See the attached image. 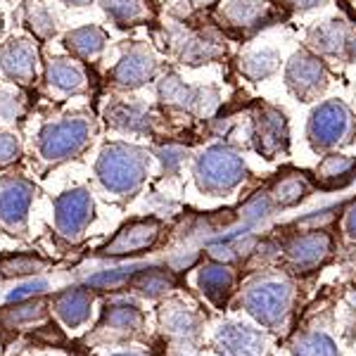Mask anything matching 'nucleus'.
<instances>
[{"instance_id":"obj_1","label":"nucleus","mask_w":356,"mask_h":356,"mask_svg":"<svg viewBox=\"0 0 356 356\" xmlns=\"http://www.w3.org/2000/svg\"><path fill=\"white\" fill-rule=\"evenodd\" d=\"M150 169V154L143 147L110 143L102 147L95 164V174L102 188L114 195H134L143 186Z\"/></svg>"},{"instance_id":"obj_2","label":"nucleus","mask_w":356,"mask_h":356,"mask_svg":"<svg viewBox=\"0 0 356 356\" xmlns=\"http://www.w3.org/2000/svg\"><path fill=\"white\" fill-rule=\"evenodd\" d=\"M93 134V122L86 117H65L60 122H50L38 134V154L50 164L76 159L88 150Z\"/></svg>"},{"instance_id":"obj_3","label":"nucleus","mask_w":356,"mask_h":356,"mask_svg":"<svg viewBox=\"0 0 356 356\" xmlns=\"http://www.w3.org/2000/svg\"><path fill=\"white\" fill-rule=\"evenodd\" d=\"M245 174L247 169L243 157L228 145L207 147L195 162V181H197L200 191L209 195L231 193L245 178Z\"/></svg>"},{"instance_id":"obj_4","label":"nucleus","mask_w":356,"mask_h":356,"mask_svg":"<svg viewBox=\"0 0 356 356\" xmlns=\"http://www.w3.org/2000/svg\"><path fill=\"white\" fill-rule=\"evenodd\" d=\"M314 150H332L344 143H352L356 136V122L349 107L340 100H328L312 112L307 129Z\"/></svg>"},{"instance_id":"obj_5","label":"nucleus","mask_w":356,"mask_h":356,"mask_svg":"<svg viewBox=\"0 0 356 356\" xmlns=\"http://www.w3.org/2000/svg\"><path fill=\"white\" fill-rule=\"evenodd\" d=\"M292 290L283 280H261L252 285L245 295V307L254 318H259L264 325H280L290 312Z\"/></svg>"},{"instance_id":"obj_6","label":"nucleus","mask_w":356,"mask_h":356,"mask_svg":"<svg viewBox=\"0 0 356 356\" xmlns=\"http://www.w3.org/2000/svg\"><path fill=\"white\" fill-rule=\"evenodd\" d=\"M33 202V183L24 176L0 178V223L8 231L22 233L26 228L29 209Z\"/></svg>"},{"instance_id":"obj_7","label":"nucleus","mask_w":356,"mask_h":356,"mask_svg":"<svg viewBox=\"0 0 356 356\" xmlns=\"http://www.w3.org/2000/svg\"><path fill=\"white\" fill-rule=\"evenodd\" d=\"M0 72L19 88H29L38 76V48L29 38H10L0 43Z\"/></svg>"},{"instance_id":"obj_8","label":"nucleus","mask_w":356,"mask_h":356,"mask_svg":"<svg viewBox=\"0 0 356 356\" xmlns=\"http://www.w3.org/2000/svg\"><path fill=\"white\" fill-rule=\"evenodd\" d=\"M157 93L166 105L191 112L195 117H209L214 112V107L219 105V93L214 88H193V86H186L174 74H166L159 81Z\"/></svg>"},{"instance_id":"obj_9","label":"nucleus","mask_w":356,"mask_h":356,"mask_svg":"<svg viewBox=\"0 0 356 356\" xmlns=\"http://www.w3.org/2000/svg\"><path fill=\"white\" fill-rule=\"evenodd\" d=\"M90 221H93V197L86 188H74L55 197V226L60 235L69 240L81 238Z\"/></svg>"},{"instance_id":"obj_10","label":"nucleus","mask_w":356,"mask_h":356,"mask_svg":"<svg viewBox=\"0 0 356 356\" xmlns=\"http://www.w3.org/2000/svg\"><path fill=\"white\" fill-rule=\"evenodd\" d=\"M157 74V60L152 50L143 43H134L126 48L122 60L112 69V83L124 90H136L150 83Z\"/></svg>"},{"instance_id":"obj_11","label":"nucleus","mask_w":356,"mask_h":356,"mask_svg":"<svg viewBox=\"0 0 356 356\" xmlns=\"http://www.w3.org/2000/svg\"><path fill=\"white\" fill-rule=\"evenodd\" d=\"M285 81H288L290 90L300 100H312L328 86V72L321 65L318 57L309 53H297L288 65Z\"/></svg>"},{"instance_id":"obj_12","label":"nucleus","mask_w":356,"mask_h":356,"mask_svg":"<svg viewBox=\"0 0 356 356\" xmlns=\"http://www.w3.org/2000/svg\"><path fill=\"white\" fill-rule=\"evenodd\" d=\"M252 140H254L257 152H261L266 159L278 157L288 147V122L283 114L271 107H264L254 119Z\"/></svg>"},{"instance_id":"obj_13","label":"nucleus","mask_w":356,"mask_h":356,"mask_svg":"<svg viewBox=\"0 0 356 356\" xmlns=\"http://www.w3.org/2000/svg\"><path fill=\"white\" fill-rule=\"evenodd\" d=\"M157 238H159V221H154V219L131 221L129 226H124L122 231L114 235L102 252L112 257L138 254V252H143V250H150Z\"/></svg>"},{"instance_id":"obj_14","label":"nucleus","mask_w":356,"mask_h":356,"mask_svg":"<svg viewBox=\"0 0 356 356\" xmlns=\"http://www.w3.org/2000/svg\"><path fill=\"white\" fill-rule=\"evenodd\" d=\"M309 43L323 55H342L347 60H356V31L344 22H328L314 29L309 33Z\"/></svg>"},{"instance_id":"obj_15","label":"nucleus","mask_w":356,"mask_h":356,"mask_svg":"<svg viewBox=\"0 0 356 356\" xmlns=\"http://www.w3.org/2000/svg\"><path fill=\"white\" fill-rule=\"evenodd\" d=\"M45 83L60 95H83L88 90L83 67L69 57H53L45 62Z\"/></svg>"},{"instance_id":"obj_16","label":"nucleus","mask_w":356,"mask_h":356,"mask_svg":"<svg viewBox=\"0 0 356 356\" xmlns=\"http://www.w3.org/2000/svg\"><path fill=\"white\" fill-rule=\"evenodd\" d=\"M216 344L221 356H266L264 335L247 325H223Z\"/></svg>"},{"instance_id":"obj_17","label":"nucleus","mask_w":356,"mask_h":356,"mask_svg":"<svg viewBox=\"0 0 356 356\" xmlns=\"http://www.w3.org/2000/svg\"><path fill=\"white\" fill-rule=\"evenodd\" d=\"M174 50L183 60V65H193V67L204 65V62H211L223 55V48L219 45V41L207 38L202 33H193V31H188V29L174 38Z\"/></svg>"},{"instance_id":"obj_18","label":"nucleus","mask_w":356,"mask_h":356,"mask_svg":"<svg viewBox=\"0 0 356 356\" xmlns=\"http://www.w3.org/2000/svg\"><path fill=\"white\" fill-rule=\"evenodd\" d=\"M65 43V50L74 60H93L105 50L107 45V31L95 24H88V26H81V29H72V31L65 33L62 38Z\"/></svg>"},{"instance_id":"obj_19","label":"nucleus","mask_w":356,"mask_h":356,"mask_svg":"<svg viewBox=\"0 0 356 356\" xmlns=\"http://www.w3.org/2000/svg\"><path fill=\"white\" fill-rule=\"evenodd\" d=\"M107 124L112 129L126 131V134H147L152 129V117L145 105L138 102H117L107 110Z\"/></svg>"},{"instance_id":"obj_20","label":"nucleus","mask_w":356,"mask_h":356,"mask_svg":"<svg viewBox=\"0 0 356 356\" xmlns=\"http://www.w3.org/2000/svg\"><path fill=\"white\" fill-rule=\"evenodd\" d=\"M330 252V238L325 233H312L297 238L290 245L288 257L297 268H314L328 257Z\"/></svg>"},{"instance_id":"obj_21","label":"nucleus","mask_w":356,"mask_h":356,"mask_svg":"<svg viewBox=\"0 0 356 356\" xmlns=\"http://www.w3.org/2000/svg\"><path fill=\"white\" fill-rule=\"evenodd\" d=\"M100 5L117 26H138L152 17L147 0H100Z\"/></svg>"},{"instance_id":"obj_22","label":"nucleus","mask_w":356,"mask_h":356,"mask_svg":"<svg viewBox=\"0 0 356 356\" xmlns=\"http://www.w3.org/2000/svg\"><path fill=\"white\" fill-rule=\"evenodd\" d=\"M90 304H93V297H90L88 292L74 288V290L60 292V295L55 297V312L67 325H79L90 316Z\"/></svg>"},{"instance_id":"obj_23","label":"nucleus","mask_w":356,"mask_h":356,"mask_svg":"<svg viewBox=\"0 0 356 356\" xmlns=\"http://www.w3.org/2000/svg\"><path fill=\"white\" fill-rule=\"evenodd\" d=\"M200 288L214 304H223L233 288V271L223 264H209L200 271Z\"/></svg>"},{"instance_id":"obj_24","label":"nucleus","mask_w":356,"mask_h":356,"mask_svg":"<svg viewBox=\"0 0 356 356\" xmlns=\"http://www.w3.org/2000/svg\"><path fill=\"white\" fill-rule=\"evenodd\" d=\"M24 24L29 31L33 33V38H38V41H50L57 33V15L45 3L29 0L24 8Z\"/></svg>"},{"instance_id":"obj_25","label":"nucleus","mask_w":356,"mask_h":356,"mask_svg":"<svg viewBox=\"0 0 356 356\" xmlns=\"http://www.w3.org/2000/svg\"><path fill=\"white\" fill-rule=\"evenodd\" d=\"M223 15L233 26L259 29L266 22V5L261 0H233Z\"/></svg>"},{"instance_id":"obj_26","label":"nucleus","mask_w":356,"mask_h":356,"mask_svg":"<svg viewBox=\"0 0 356 356\" xmlns=\"http://www.w3.org/2000/svg\"><path fill=\"white\" fill-rule=\"evenodd\" d=\"M275 69H278V55L273 50H261V53H250L240 57V72L250 81H261V79L271 76Z\"/></svg>"},{"instance_id":"obj_27","label":"nucleus","mask_w":356,"mask_h":356,"mask_svg":"<svg viewBox=\"0 0 356 356\" xmlns=\"http://www.w3.org/2000/svg\"><path fill=\"white\" fill-rule=\"evenodd\" d=\"M134 285L140 292H145V295L157 297L174 288V278H171V273L162 271V268H145V271H138L134 275Z\"/></svg>"},{"instance_id":"obj_28","label":"nucleus","mask_w":356,"mask_h":356,"mask_svg":"<svg viewBox=\"0 0 356 356\" xmlns=\"http://www.w3.org/2000/svg\"><path fill=\"white\" fill-rule=\"evenodd\" d=\"M105 323L114 330H136L143 323V316L134 304H117V307H107Z\"/></svg>"},{"instance_id":"obj_29","label":"nucleus","mask_w":356,"mask_h":356,"mask_svg":"<svg viewBox=\"0 0 356 356\" xmlns=\"http://www.w3.org/2000/svg\"><path fill=\"white\" fill-rule=\"evenodd\" d=\"M354 169H356V164L352 159L342 157V154H330V157H325L323 164H321L318 178L325 183H330V186H335V183H340V178L349 181V174H352Z\"/></svg>"},{"instance_id":"obj_30","label":"nucleus","mask_w":356,"mask_h":356,"mask_svg":"<svg viewBox=\"0 0 356 356\" xmlns=\"http://www.w3.org/2000/svg\"><path fill=\"white\" fill-rule=\"evenodd\" d=\"M304 195H307V181L302 176H288L278 181V186L273 188V197L280 204H295Z\"/></svg>"},{"instance_id":"obj_31","label":"nucleus","mask_w":356,"mask_h":356,"mask_svg":"<svg viewBox=\"0 0 356 356\" xmlns=\"http://www.w3.org/2000/svg\"><path fill=\"white\" fill-rule=\"evenodd\" d=\"M43 268V259L31 254H15V257H5L0 261V271L3 275H29V273H38Z\"/></svg>"},{"instance_id":"obj_32","label":"nucleus","mask_w":356,"mask_h":356,"mask_svg":"<svg viewBox=\"0 0 356 356\" xmlns=\"http://www.w3.org/2000/svg\"><path fill=\"white\" fill-rule=\"evenodd\" d=\"M164 325L169 328L171 332H178V335H193L197 330V318L186 312L183 307H171L169 312H164Z\"/></svg>"},{"instance_id":"obj_33","label":"nucleus","mask_w":356,"mask_h":356,"mask_svg":"<svg viewBox=\"0 0 356 356\" xmlns=\"http://www.w3.org/2000/svg\"><path fill=\"white\" fill-rule=\"evenodd\" d=\"M297 356H337V349L330 337L309 335L297 344Z\"/></svg>"},{"instance_id":"obj_34","label":"nucleus","mask_w":356,"mask_h":356,"mask_svg":"<svg viewBox=\"0 0 356 356\" xmlns=\"http://www.w3.org/2000/svg\"><path fill=\"white\" fill-rule=\"evenodd\" d=\"M24 112V95L0 88V122H17Z\"/></svg>"},{"instance_id":"obj_35","label":"nucleus","mask_w":356,"mask_h":356,"mask_svg":"<svg viewBox=\"0 0 356 356\" xmlns=\"http://www.w3.org/2000/svg\"><path fill=\"white\" fill-rule=\"evenodd\" d=\"M22 157V143L19 138L10 131H0V169L13 166Z\"/></svg>"},{"instance_id":"obj_36","label":"nucleus","mask_w":356,"mask_h":356,"mask_svg":"<svg viewBox=\"0 0 356 356\" xmlns=\"http://www.w3.org/2000/svg\"><path fill=\"white\" fill-rule=\"evenodd\" d=\"M45 288H48V283H45V280H33V283H26V285H22V288H17V290L10 292L8 302H24V300H29V297L43 292Z\"/></svg>"},{"instance_id":"obj_37","label":"nucleus","mask_w":356,"mask_h":356,"mask_svg":"<svg viewBox=\"0 0 356 356\" xmlns=\"http://www.w3.org/2000/svg\"><path fill=\"white\" fill-rule=\"evenodd\" d=\"M183 157H186V150H183V147H178V145H166V147L159 150V159H162V164L169 171H176L178 166H181Z\"/></svg>"},{"instance_id":"obj_38","label":"nucleus","mask_w":356,"mask_h":356,"mask_svg":"<svg viewBox=\"0 0 356 356\" xmlns=\"http://www.w3.org/2000/svg\"><path fill=\"white\" fill-rule=\"evenodd\" d=\"M295 8H300V10H312V8H318L323 0H290Z\"/></svg>"},{"instance_id":"obj_39","label":"nucleus","mask_w":356,"mask_h":356,"mask_svg":"<svg viewBox=\"0 0 356 356\" xmlns=\"http://www.w3.org/2000/svg\"><path fill=\"white\" fill-rule=\"evenodd\" d=\"M347 233L356 238V204L349 209V214H347Z\"/></svg>"},{"instance_id":"obj_40","label":"nucleus","mask_w":356,"mask_h":356,"mask_svg":"<svg viewBox=\"0 0 356 356\" xmlns=\"http://www.w3.org/2000/svg\"><path fill=\"white\" fill-rule=\"evenodd\" d=\"M65 5H72V8H86V5H90L93 0H62Z\"/></svg>"},{"instance_id":"obj_41","label":"nucleus","mask_w":356,"mask_h":356,"mask_svg":"<svg viewBox=\"0 0 356 356\" xmlns=\"http://www.w3.org/2000/svg\"><path fill=\"white\" fill-rule=\"evenodd\" d=\"M0 36H3V17H0Z\"/></svg>"},{"instance_id":"obj_42","label":"nucleus","mask_w":356,"mask_h":356,"mask_svg":"<svg viewBox=\"0 0 356 356\" xmlns=\"http://www.w3.org/2000/svg\"><path fill=\"white\" fill-rule=\"evenodd\" d=\"M117 356H138V354H117Z\"/></svg>"}]
</instances>
